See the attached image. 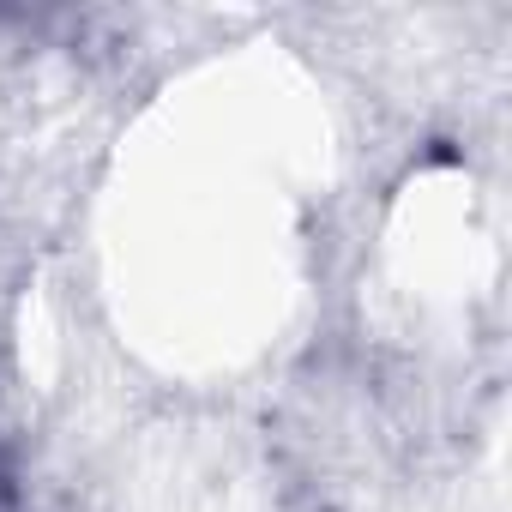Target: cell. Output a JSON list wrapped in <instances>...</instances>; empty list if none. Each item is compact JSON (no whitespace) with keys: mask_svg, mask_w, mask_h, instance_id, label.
I'll use <instances>...</instances> for the list:
<instances>
[{"mask_svg":"<svg viewBox=\"0 0 512 512\" xmlns=\"http://www.w3.org/2000/svg\"><path fill=\"white\" fill-rule=\"evenodd\" d=\"M19 506V488H13V464H7V452H0V512H13Z\"/></svg>","mask_w":512,"mask_h":512,"instance_id":"1","label":"cell"}]
</instances>
